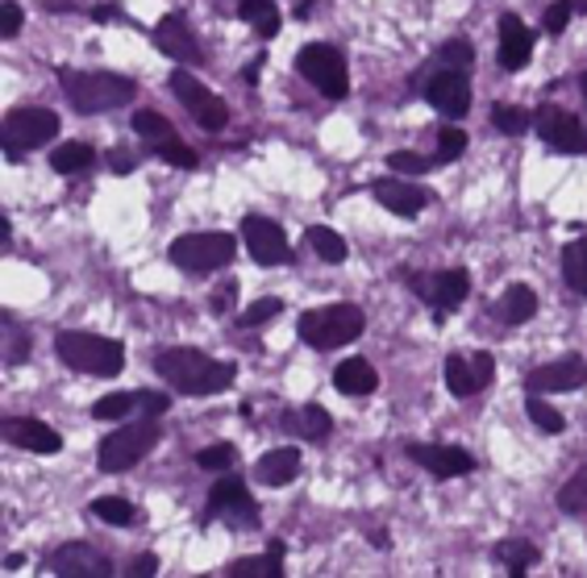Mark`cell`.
I'll list each match as a JSON object with an SVG mask.
<instances>
[{
    "instance_id": "4316f807",
    "label": "cell",
    "mask_w": 587,
    "mask_h": 578,
    "mask_svg": "<svg viewBox=\"0 0 587 578\" xmlns=\"http://www.w3.org/2000/svg\"><path fill=\"white\" fill-rule=\"evenodd\" d=\"M304 246H308L322 262H329V266L346 262V242H341L334 229H325V225H308V229H304Z\"/></svg>"
},
{
    "instance_id": "f5cc1de1",
    "label": "cell",
    "mask_w": 587,
    "mask_h": 578,
    "mask_svg": "<svg viewBox=\"0 0 587 578\" xmlns=\"http://www.w3.org/2000/svg\"><path fill=\"white\" fill-rule=\"evenodd\" d=\"M21 566H25V554H9L4 558V570H21Z\"/></svg>"
},
{
    "instance_id": "ac0fdd59",
    "label": "cell",
    "mask_w": 587,
    "mask_h": 578,
    "mask_svg": "<svg viewBox=\"0 0 587 578\" xmlns=\"http://www.w3.org/2000/svg\"><path fill=\"white\" fill-rule=\"evenodd\" d=\"M413 287L434 304L437 317H442L446 308H458V304L467 299V292H471V275H467L463 266H455V271H442V275H417Z\"/></svg>"
},
{
    "instance_id": "603a6c76",
    "label": "cell",
    "mask_w": 587,
    "mask_h": 578,
    "mask_svg": "<svg viewBox=\"0 0 587 578\" xmlns=\"http://www.w3.org/2000/svg\"><path fill=\"white\" fill-rule=\"evenodd\" d=\"M334 388L341 395H371L379 388V374L367 358H346L338 371H334Z\"/></svg>"
},
{
    "instance_id": "4dcf8cb0",
    "label": "cell",
    "mask_w": 587,
    "mask_h": 578,
    "mask_svg": "<svg viewBox=\"0 0 587 578\" xmlns=\"http://www.w3.org/2000/svg\"><path fill=\"white\" fill-rule=\"evenodd\" d=\"M93 159L96 154L88 142H63V146L51 150V167H55L58 175H76V171H84Z\"/></svg>"
},
{
    "instance_id": "60d3db41",
    "label": "cell",
    "mask_w": 587,
    "mask_h": 578,
    "mask_svg": "<svg viewBox=\"0 0 587 578\" xmlns=\"http://www.w3.org/2000/svg\"><path fill=\"white\" fill-rule=\"evenodd\" d=\"M233 462H238V449L229 446V441H217V446L196 454V467L200 470H229Z\"/></svg>"
},
{
    "instance_id": "5bb4252c",
    "label": "cell",
    "mask_w": 587,
    "mask_h": 578,
    "mask_svg": "<svg viewBox=\"0 0 587 578\" xmlns=\"http://www.w3.org/2000/svg\"><path fill=\"white\" fill-rule=\"evenodd\" d=\"M425 100L434 105L442 117H450V121H458V117H467V109H471V84H467V75L463 72H437L430 84H425Z\"/></svg>"
},
{
    "instance_id": "bcb514c9",
    "label": "cell",
    "mask_w": 587,
    "mask_h": 578,
    "mask_svg": "<svg viewBox=\"0 0 587 578\" xmlns=\"http://www.w3.org/2000/svg\"><path fill=\"white\" fill-rule=\"evenodd\" d=\"M570 13H575V9H570V0H554V4L546 9V18H542L546 34H563V30H567V21H570Z\"/></svg>"
},
{
    "instance_id": "ba28073f",
    "label": "cell",
    "mask_w": 587,
    "mask_h": 578,
    "mask_svg": "<svg viewBox=\"0 0 587 578\" xmlns=\"http://www.w3.org/2000/svg\"><path fill=\"white\" fill-rule=\"evenodd\" d=\"M0 133H4V154L18 159V146L34 150V146H46V142L55 138L58 117L51 109H9L4 112Z\"/></svg>"
},
{
    "instance_id": "8d00e7d4",
    "label": "cell",
    "mask_w": 587,
    "mask_h": 578,
    "mask_svg": "<svg viewBox=\"0 0 587 578\" xmlns=\"http://www.w3.org/2000/svg\"><path fill=\"white\" fill-rule=\"evenodd\" d=\"M525 412H530V421H533V425H537L542 433H563V429H567V416H563L558 408H550L542 395H530Z\"/></svg>"
},
{
    "instance_id": "6da1fadb",
    "label": "cell",
    "mask_w": 587,
    "mask_h": 578,
    "mask_svg": "<svg viewBox=\"0 0 587 578\" xmlns=\"http://www.w3.org/2000/svg\"><path fill=\"white\" fill-rule=\"evenodd\" d=\"M154 371H159V379H167L171 388L184 395L229 392L233 379H238V367H233V362H213L209 355H200V350H192V346L163 350V355L154 358Z\"/></svg>"
},
{
    "instance_id": "44dd1931",
    "label": "cell",
    "mask_w": 587,
    "mask_h": 578,
    "mask_svg": "<svg viewBox=\"0 0 587 578\" xmlns=\"http://www.w3.org/2000/svg\"><path fill=\"white\" fill-rule=\"evenodd\" d=\"M371 192H376L379 205L388 212H396V217H417L421 208L430 205V196L417 184H409V179H379Z\"/></svg>"
},
{
    "instance_id": "9c48e42d",
    "label": "cell",
    "mask_w": 587,
    "mask_h": 578,
    "mask_svg": "<svg viewBox=\"0 0 587 578\" xmlns=\"http://www.w3.org/2000/svg\"><path fill=\"white\" fill-rule=\"evenodd\" d=\"M171 92H175V100L192 112V121H196L200 130H209V133L226 130V121H229L226 100L217 92H209L200 79H192L188 72H175L171 75Z\"/></svg>"
},
{
    "instance_id": "484cf974",
    "label": "cell",
    "mask_w": 587,
    "mask_h": 578,
    "mask_svg": "<svg viewBox=\"0 0 587 578\" xmlns=\"http://www.w3.org/2000/svg\"><path fill=\"white\" fill-rule=\"evenodd\" d=\"M284 429L287 433H301V437H308V441H317V437H329L334 421H329V412H325L322 404H304V408L287 412Z\"/></svg>"
},
{
    "instance_id": "7dc6e473",
    "label": "cell",
    "mask_w": 587,
    "mask_h": 578,
    "mask_svg": "<svg viewBox=\"0 0 587 578\" xmlns=\"http://www.w3.org/2000/svg\"><path fill=\"white\" fill-rule=\"evenodd\" d=\"M21 21H25V13H21L18 0H4V4H0V34L18 37L21 34Z\"/></svg>"
},
{
    "instance_id": "f35d334b",
    "label": "cell",
    "mask_w": 587,
    "mask_h": 578,
    "mask_svg": "<svg viewBox=\"0 0 587 578\" xmlns=\"http://www.w3.org/2000/svg\"><path fill=\"white\" fill-rule=\"evenodd\" d=\"M434 163H442V159H430V154H417V150H392L388 154V167L400 171V175H425Z\"/></svg>"
},
{
    "instance_id": "1f68e13d",
    "label": "cell",
    "mask_w": 587,
    "mask_h": 578,
    "mask_svg": "<svg viewBox=\"0 0 587 578\" xmlns=\"http://www.w3.org/2000/svg\"><path fill=\"white\" fill-rule=\"evenodd\" d=\"M93 516L105 524H117V528H126V524L138 521V508L130 500H121V495H96L93 500Z\"/></svg>"
},
{
    "instance_id": "e575fe53",
    "label": "cell",
    "mask_w": 587,
    "mask_h": 578,
    "mask_svg": "<svg viewBox=\"0 0 587 578\" xmlns=\"http://www.w3.org/2000/svg\"><path fill=\"white\" fill-rule=\"evenodd\" d=\"M130 408H138V392H109L93 404V416L96 421H121V416H130Z\"/></svg>"
},
{
    "instance_id": "db71d44e",
    "label": "cell",
    "mask_w": 587,
    "mask_h": 578,
    "mask_svg": "<svg viewBox=\"0 0 587 578\" xmlns=\"http://www.w3.org/2000/svg\"><path fill=\"white\" fill-rule=\"evenodd\" d=\"M113 13H117L113 4H100V9H93V18H96V21H109Z\"/></svg>"
},
{
    "instance_id": "ffe728a7",
    "label": "cell",
    "mask_w": 587,
    "mask_h": 578,
    "mask_svg": "<svg viewBox=\"0 0 587 578\" xmlns=\"http://www.w3.org/2000/svg\"><path fill=\"white\" fill-rule=\"evenodd\" d=\"M496 55H500V67H504V72H521V67L530 63L533 30L517 18V13H504V18H500V51H496Z\"/></svg>"
},
{
    "instance_id": "8fae6325",
    "label": "cell",
    "mask_w": 587,
    "mask_h": 578,
    "mask_svg": "<svg viewBox=\"0 0 587 578\" xmlns=\"http://www.w3.org/2000/svg\"><path fill=\"white\" fill-rule=\"evenodd\" d=\"M209 512L217 521L233 524V528H254L259 524V508H254L242 479H217L209 491Z\"/></svg>"
},
{
    "instance_id": "d6986e66",
    "label": "cell",
    "mask_w": 587,
    "mask_h": 578,
    "mask_svg": "<svg viewBox=\"0 0 587 578\" xmlns=\"http://www.w3.org/2000/svg\"><path fill=\"white\" fill-rule=\"evenodd\" d=\"M0 429H4V441H9V446H21V449H30V454H58V449H63V437H58L51 425L34 421V416H9Z\"/></svg>"
},
{
    "instance_id": "ab89813d",
    "label": "cell",
    "mask_w": 587,
    "mask_h": 578,
    "mask_svg": "<svg viewBox=\"0 0 587 578\" xmlns=\"http://www.w3.org/2000/svg\"><path fill=\"white\" fill-rule=\"evenodd\" d=\"M492 121H496V130H500V133H525L533 126L530 112L517 109V105H496Z\"/></svg>"
},
{
    "instance_id": "8992f818",
    "label": "cell",
    "mask_w": 587,
    "mask_h": 578,
    "mask_svg": "<svg viewBox=\"0 0 587 578\" xmlns=\"http://www.w3.org/2000/svg\"><path fill=\"white\" fill-rule=\"evenodd\" d=\"M233 254H238L233 233H217V229L213 233H184L171 242V262L192 275H209L217 266H229Z\"/></svg>"
},
{
    "instance_id": "816d5d0a",
    "label": "cell",
    "mask_w": 587,
    "mask_h": 578,
    "mask_svg": "<svg viewBox=\"0 0 587 578\" xmlns=\"http://www.w3.org/2000/svg\"><path fill=\"white\" fill-rule=\"evenodd\" d=\"M113 167L117 171H133V154H113Z\"/></svg>"
},
{
    "instance_id": "f1b7e54d",
    "label": "cell",
    "mask_w": 587,
    "mask_h": 578,
    "mask_svg": "<svg viewBox=\"0 0 587 578\" xmlns=\"http://www.w3.org/2000/svg\"><path fill=\"white\" fill-rule=\"evenodd\" d=\"M563 280H567L570 292L587 296V242L563 246Z\"/></svg>"
},
{
    "instance_id": "7402d4cb",
    "label": "cell",
    "mask_w": 587,
    "mask_h": 578,
    "mask_svg": "<svg viewBox=\"0 0 587 578\" xmlns=\"http://www.w3.org/2000/svg\"><path fill=\"white\" fill-rule=\"evenodd\" d=\"M301 475V449L296 446H280V449H267L263 458L254 462V479L263 487H284Z\"/></svg>"
},
{
    "instance_id": "277c9868",
    "label": "cell",
    "mask_w": 587,
    "mask_h": 578,
    "mask_svg": "<svg viewBox=\"0 0 587 578\" xmlns=\"http://www.w3.org/2000/svg\"><path fill=\"white\" fill-rule=\"evenodd\" d=\"M63 96L88 117V112H109L117 105H130L138 96V84L113 72H63Z\"/></svg>"
},
{
    "instance_id": "83f0119b",
    "label": "cell",
    "mask_w": 587,
    "mask_h": 578,
    "mask_svg": "<svg viewBox=\"0 0 587 578\" xmlns=\"http://www.w3.org/2000/svg\"><path fill=\"white\" fill-rule=\"evenodd\" d=\"M238 18L254 25L259 37H275L280 34V9L271 4V0H242V9H238Z\"/></svg>"
},
{
    "instance_id": "7bdbcfd3",
    "label": "cell",
    "mask_w": 587,
    "mask_h": 578,
    "mask_svg": "<svg viewBox=\"0 0 587 578\" xmlns=\"http://www.w3.org/2000/svg\"><path fill=\"white\" fill-rule=\"evenodd\" d=\"M471 46L463 42V37H455V42H446V46H437V63L442 67H450V72H467L471 67Z\"/></svg>"
},
{
    "instance_id": "b9f144b4",
    "label": "cell",
    "mask_w": 587,
    "mask_h": 578,
    "mask_svg": "<svg viewBox=\"0 0 587 578\" xmlns=\"http://www.w3.org/2000/svg\"><path fill=\"white\" fill-rule=\"evenodd\" d=\"M154 150H159V159L171 163V167H184V171L196 167V150L188 142H180V138H167V142H159Z\"/></svg>"
},
{
    "instance_id": "c3c4849f",
    "label": "cell",
    "mask_w": 587,
    "mask_h": 578,
    "mask_svg": "<svg viewBox=\"0 0 587 578\" xmlns=\"http://www.w3.org/2000/svg\"><path fill=\"white\" fill-rule=\"evenodd\" d=\"M167 395L163 392H138V408H146V416H159V412H167Z\"/></svg>"
},
{
    "instance_id": "3957f363",
    "label": "cell",
    "mask_w": 587,
    "mask_h": 578,
    "mask_svg": "<svg viewBox=\"0 0 587 578\" xmlns=\"http://www.w3.org/2000/svg\"><path fill=\"white\" fill-rule=\"evenodd\" d=\"M362 329H367V317H362L359 304H325V308L301 313V320H296V334H301V341L304 346H313V350L350 346Z\"/></svg>"
},
{
    "instance_id": "d4e9b609",
    "label": "cell",
    "mask_w": 587,
    "mask_h": 578,
    "mask_svg": "<svg viewBox=\"0 0 587 578\" xmlns=\"http://www.w3.org/2000/svg\"><path fill=\"white\" fill-rule=\"evenodd\" d=\"M442 374H446V388H450V395H458V400H471L475 392H483V379H479V371H475L471 358L450 355V358H446V367H442Z\"/></svg>"
},
{
    "instance_id": "f6af8a7d",
    "label": "cell",
    "mask_w": 587,
    "mask_h": 578,
    "mask_svg": "<svg viewBox=\"0 0 587 578\" xmlns=\"http://www.w3.org/2000/svg\"><path fill=\"white\" fill-rule=\"evenodd\" d=\"M0 325H4V341H9V346H4V362L18 367V362L30 358V337L21 334V329H18V337H13V317H4Z\"/></svg>"
},
{
    "instance_id": "7a4b0ae2",
    "label": "cell",
    "mask_w": 587,
    "mask_h": 578,
    "mask_svg": "<svg viewBox=\"0 0 587 578\" xmlns=\"http://www.w3.org/2000/svg\"><path fill=\"white\" fill-rule=\"evenodd\" d=\"M55 355L72 367V371L84 374H100V379H117L121 367H126V346L113 341V337L100 334H79V329H63L55 337Z\"/></svg>"
},
{
    "instance_id": "836d02e7",
    "label": "cell",
    "mask_w": 587,
    "mask_h": 578,
    "mask_svg": "<svg viewBox=\"0 0 587 578\" xmlns=\"http://www.w3.org/2000/svg\"><path fill=\"white\" fill-rule=\"evenodd\" d=\"M496 558L509 566L512 575H521V570H530V566H537V549H533L530 542H500L496 545Z\"/></svg>"
},
{
    "instance_id": "9a60e30c",
    "label": "cell",
    "mask_w": 587,
    "mask_h": 578,
    "mask_svg": "<svg viewBox=\"0 0 587 578\" xmlns=\"http://www.w3.org/2000/svg\"><path fill=\"white\" fill-rule=\"evenodd\" d=\"M409 458L425 467L434 479H455V475H471L475 470V458L467 449L458 446H434V441H413L409 446Z\"/></svg>"
},
{
    "instance_id": "52a82bcc",
    "label": "cell",
    "mask_w": 587,
    "mask_h": 578,
    "mask_svg": "<svg viewBox=\"0 0 587 578\" xmlns=\"http://www.w3.org/2000/svg\"><path fill=\"white\" fill-rule=\"evenodd\" d=\"M296 72L317 88L329 100H341L350 92V79H346V58H341L338 46L329 42H308L301 55H296Z\"/></svg>"
},
{
    "instance_id": "2e32d148",
    "label": "cell",
    "mask_w": 587,
    "mask_h": 578,
    "mask_svg": "<svg viewBox=\"0 0 587 578\" xmlns=\"http://www.w3.org/2000/svg\"><path fill=\"white\" fill-rule=\"evenodd\" d=\"M154 46H159L167 58H175V63H188V67L205 63L200 42H196V34H192L188 21L180 18V13H167V18L154 25Z\"/></svg>"
},
{
    "instance_id": "d6a6232c",
    "label": "cell",
    "mask_w": 587,
    "mask_h": 578,
    "mask_svg": "<svg viewBox=\"0 0 587 578\" xmlns=\"http://www.w3.org/2000/svg\"><path fill=\"white\" fill-rule=\"evenodd\" d=\"M558 512H567V516H584L587 512V467H579L563 483V491H558Z\"/></svg>"
},
{
    "instance_id": "5b68a950",
    "label": "cell",
    "mask_w": 587,
    "mask_h": 578,
    "mask_svg": "<svg viewBox=\"0 0 587 578\" xmlns=\"http://www.w3.org/2000/svg\"><path fill=\"white\" fill-rule=\"evenodd\" d=\"M159 437H163V429H159L154 416L133 421V425H121V429L109 433V437L100 441V449H96V467L105 470V475H121V470L138 467V462L159 446Z\"/></svg>"
},
{
    "instance_id": "cb8c5ba5",
    "label": "cell",
    "mask_w": 587,
    "mask_h": 578,
    "mask_svg": "<svg viewBox=\"0 0 587 578\" xmlns=\"http://www.w3.org/2000/svg\"><path fill=\"white\" fill-rule=\"evenodd\" d=\"M533 313H537V296L525 283H512L509 292L496 299V320L500 325H525V320H533Z\"/></svg>"
},
{
    "instance_id": "74e56055",
    "label": "cell",
    "mask_w": 587,
    "mask_h": 578,
    "mask_svg": "<svg viewBox=\"0 0 587 578\" xmlns=\"http://www.w3.org/2000/svg\"><path fill=\"white\" fill-rule=\"evenodd\" d=\"M284 313V299L267 296V299H254L250 308H242V317H238V325L242 329H259V325H267V320H275Z\"/></svg>"
},
{
    "instance_id": "30bf717a",
    "label": "cell",
    "mask_w": 587,
    "mask_h": 578,
    "mask_svg": "<svg viewBox=\"0 0 587 578\" xmlns=\"http://www.w3.org/2000/svg\"><path fill=\"white\" fill-rule=\"evenodd\" d=\"M533 126L542 133V142H546L550 150H558V154H579L587 142L584 121H579L575 112L558 109V105H542V109L533 112Z\"/></svg>"
},
{
    "instance_id": "11a10c76",
    "label": "cell",
    "mask_w": 587,
    "mask_h": 578,
    "mask_svg": "<svg viewBox=\"0 0 587 578\" xmlns=\"http://www.w3.org/2000/svg\"><path fill=\"white\" fill-rule=\"evenodd\" d=\"M570 9H579V13L587 18V0H570Z\"/></svg>"
},
{
    "instance_id": "ee69618b",
    "label": "cell",
    "mask_w": 587,
    "mask_h": 578,
    "mask_svg": "<svg viewBox=\"0 0 587 578\" xmlns=\"http://www.w3.org/2000/svg\"><path fill=\"white\" fill-rule=\"evenodd\" d=\"M463 150H467V133L463 130H437V159L442 163H455V159H463Z\"/></svg>"
},
{
    "instance_id": "f546056e",
    "label": "cell",
    "mask_w": 587,
    "mask_h": 578,
    "mask_svg": "<svg viewBox=\"0 0 587 578\" xmlns=\"http://www.w3.org/2000/svg\"><path fill=\"white\" fill-rule=\"evenodd\" d=\"M229 575L280 578V575H284V545H271V554H263V558H238V561H229Z\"/></svg>"
},
{
    "instance_id": "681fc988",
    "label": "cell",
    "mask_w": 587,
    "mask_h": 578,
    "mask_svg": "<svg viewBox=\"0 0 587 578\" xmlns=\"http://www.w3.org/2000/svg\"><path fill=\"white\" fill-rule=\"evenodd\" d=\"M159 570V558L154 554H138V558L130 561V578H146V575H154Z\"/></svg>"
},
{
    "instance_id": "e0dca14e",
    "label": "cell",
    "mask_w": 587,
    "mask_h": 578,
    "mask_svg": "<svg viewBox=\"0 0 587 578\" xmlns=\"http://www.w3.org/2000/svg\"><path fill=\"white\" fill-rule=\"evenodd\" d=\"M51 570L63 578H109L113 575V561L105 558V554H96L93 545L72 542L51 554Z\"/></svg>"
},
{
    "instance_id": "4fadbf2b",
    "label": "cell",
    "mask_w": 587,
    "mask_h": 578,
    "mask_svg": "<svg viewBox=\"0 0 587 578\" xmlns=\"http://www.w3.org/2000/svg\"><path fill=\"white\" fill-rule=\"evenodd\" d=\"M587 379V362L579 355H567L558 362H546V367H533L525 388L530 395H558V392H579Z\"/></svg>"
},
{
    "instance_id": "d590c367",
    "label": "cell",
    "mask_w": 587,
    "mask_h": 578,
    "mask_svg": "<svg viewBox=\"0 0 587 578\" xmlns=\"http://www.w3.org/2000/svg\"><path fill=\"white\" fill-rule=\"evenodd\" d=\"M133 133H138V138H151L154 146L175 138V130H171V121L163 112H133Z\"/></svg>"
},
{
    "instance_id": "f907efd6",
    "label": "cell",
    "mask_w": 587,
    "mask_h": 578,
    "mask_svg": "<svg viewBox=\"0 0 587 578\" xmlns=\"http://www.w3.org/2000/svg\"><path fill=\"white\" fill-rule=\"evenodd\" d=\"M233 296H238V287H233V283H226L221 292H213V296H209L213 313H229V304H233Z\"/></svg>"
},
{
    "instance_id": "7c38bea8",
    "label": "cell",
    "mask_w": 587,
    "mask_h": 578,
    "mask_svg": "<svg viewBox=\"0 0 587 578\" xmlns=\"http://www.w3.org/2000/svg\"><path fill=\"white\" fill-rule=\"evenodd\" d=\"M242 242H247L250 259L259 262V266H280V262L292 259L284 229L271 217H259V212H250L247 221H242Z\"/></svg>"
}]
</instances>
